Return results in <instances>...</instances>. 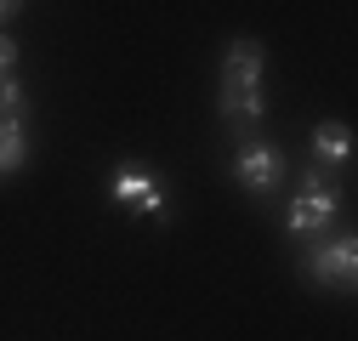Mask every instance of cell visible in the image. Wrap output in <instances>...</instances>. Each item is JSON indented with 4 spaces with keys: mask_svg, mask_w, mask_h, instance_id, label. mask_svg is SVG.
<instances>
[{
    "mask_svg": "<svg viewBox=\"0 0 358 341\" xmlns=\"http://www.w3.org/2000/svg\"><path fill=\"white\" fill-rule=\"evenodd\" d=\"M262 68H267V52L262 40H228V52H222V125H228L234 137H256V125L267 119V92H262Z\"/></svg>",
    "mask_w": 358,
    "mask_h": 341,
    "instance_id": "1",
    "label": "cell"
},
{
    "mask_svg": "<svg viewBox=\"0 0 358 341\" xmlns=\"http://www.w3.org/2000/svg\"><path fill=\"white\" fill-rule=\"evenodd\" d=\"M336 222H341V188L324 177L319 165H307L301 177H296L285 228H290L296 239H324V233H336Z\"/></svg>",
    "mask_w": 358,
    "mask_h": 341,
    "instance_id": "2",
    "label": "cell"
},
{
    "mask_svg": "<svg viewBox=\"0 0 358 341\" xmlns=\"http://www.w3.org/2000/svg\"><path fill=\"white\" fill-rule=\"evenodd\" d=\"M301 273L313 284H324V290H352V279H358V239H352V228H336L324 239H307Z\"/></svg>",
    "mask_w": 358,
    "mask_h": 341,
    "instance_id": "3",
    "label": "cell"
},
{
    "mask_svg": "<svg viewBox=\"0 0 358 341\" xmlns=\"http://www.w3.org/2000/svg\"><path fill=\"white\" fill-rule=\"evenodd\" d=\"M108 199L131 217H165V177L148 165H120L108 177Z\"/></svg>",
    "mask_w": 358,
    "mask_h": 341,
    "instance_id": "4",
    "label": "cell"
},
{
    "mask_svg": "<svg viewBox=\"0 0 358 341\" xmlns=\"http://www.w3.org/2000/svg\"><path fill=\"white\" fill-rule=\"evenodd\" d=\"M285 177H290V165H285V148H279V143H262V137L239 143V154H234V182H239L245 194H273Z\"/></svg>",
    "mask_w": 358,
    "mask_h": 341,
    "instance_id": "5",
    "label": "cell"
},
{
    "mask_svg": "<svg viewBox=\"0 0 358 341\" xmlns=\"http://www.w3.org/2000/svg\"><path fill=\"white\" fill-rule=\"evenodd\" d=\"M352 159V125L347 119H319L313 125V165H330V170H341Z\"/></svg>",
    "mask_w": 358,
    "mask_h": 341,
    "instance_id": "6",
    "label": "cell"
},
{
    "mask_svg": "<svg viewBox=\"0 0 358 341\" xmlns=\"http://www.w3.org/2000/svg\"><path fill=\"white\" fill-rule=\"evenodd\" d=\"M29 165V125L23 119H0V177Z\"/></svg>",
    "mask_w": 358,
    "mask_h": 341,
    "instance_id": "7",
    "label": "cell"
},
{
    "mask_svg": "<svg viewBox=\"0 0 358 341\" xmlns=\"http://www.w3.org/2000/svg\"><path fill=\"white\" fill-rule=\"evenodd\" d=\"M0 119H23V80L0 74Z\"/></svg>",
    "mask_w": 358,
    "mask_h": 341,
    "instance_id": "8",
    "label": "cell"
},
{
    "mask_svg": "<svg viewBox=\"0 0 358 341\" xmlns=\"http://www.w3.org/2000/svg\"><path fill=\"white\" fill-rule=\"evenodd\" d=\"M12 68H17V40L0 34V74H12Z\"/></svg>",
    "mask_w": 358,
    "mask_h": 341,
    "instance_id": "9",
    "label": "cell"
},
{
    "mask_svg": "<svg viewBox=\"0 0 358 341\" xmlns=\"http://www.w3.org/2000/svg\"><path fill=\"white\" fill-rule=\"evenodd\" d=\"M17 12H23V6H17V0H0V34H6V23H12Z\"/></svg>",
    "mask_w": 358,
    "mask_h": 341,
    "instance_id": "10",
    "label": "cell"
}]
</instances>
